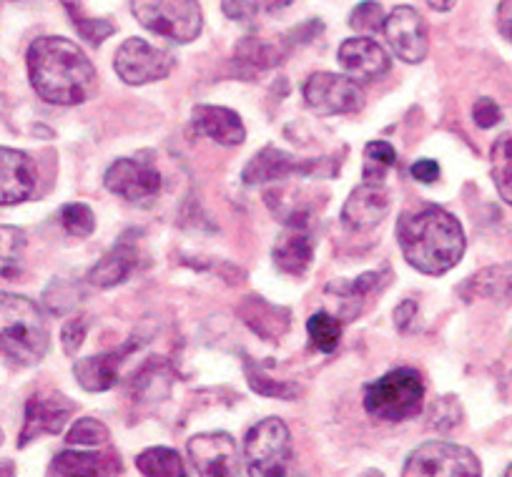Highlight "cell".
<instances>
[{"mask_svg": "<svg viewBox=\"0 0 512 477\" xmlns=\"http://www.w3.org/2000/svg\"><path fill=\"white\" fill-rule=\"evenodd\" d=\"M28 76L38 96L56 106H78L96 91V68L81 46L61 36L38 38L28 48Z\"/></svg>", "mask_w": 512, "mask_h": 477, "instance_id": "6da1fadb", "label": "cell"}, {"mask_svg": "<svg viewBox=\"0 0 512 477\" xmlns=\"http://www.w3.org/2000/svg\"><path fill=\"white\" fill-rule=\"evenodd\" d=\"M397 242L407 264L430 277L450 272L465 254L460 221L440 206L405 211L397 221Z\"/></svg>", "mask_w": 512, "mask_h": 477, "instance_id": "7a4b0ae2", "label": "cell"}, {"mask_svg": "<svg viewBox=\"0 0 512 477\" xmlns=\"http://www.w3.org/2000/svg\"><path fill=\"white\" fill-rule=\"evenodd\" d=\"M48 334L41 307L21 294L0 292V349L18 365H38L46 357Z\"/></svg>", "mask_w": 512, "mask_h": 477, "instance_id": "3957f363", "label": "cell"}, {"mask_svg": "<svg viewBox=\"0 0 512 477\" xmlns=\"http://www.w3.org/2000/svg\"><path fill=\"white\" fill-rule=\"evenodd\" d=\"M425 385L417 370L400 367L364 387V410L382 422H405L420 415Z\"/></svg>", "mask_w": 512, "mask_h": 477, "instance_id": "277c9868", "label": "cell"}, {"mask_svg": "<svg viewBox=\"0 0 512 477\" xmlns=\"http://www.w3.org/2000/svg\"><path fill=\"white\" fill-rule=\"evenodd\" d=\"M249 477H302L292 450V435L279 417H267L244 440Z\"/></svg>", "mask_w": 512, "mask_h": 477, "instance_id": "5b68a950", "label": "cell"}, {"mask_svg": "<svg viewBox=\"0 0 512 477\" xmlns=\"http://www.w3.org/2000/svg\"><path fill=\"white\" fill-rule=\"evenodd\" d=\"M136 21L151 33L174 43H191L204 28L196 0H131Z\"/></svg>", "mask_w": 512, "mask_h": 477, "instance_id": "8992f818", "label": "cell"}, {"mask_svg": "<svg viewBox=\"0 0 512 477\" xmlns=\"http://www.w3.org/2000/svg\"><path fill=\"white\" fill-rule=\"evenodd\" d=\"M402 477H482V465L467 447L435 440L410 452Z\"/></svg>", "mask_w": 512, "mask_h": 477, "instance_id": "52a82bcc", "label": "cell"}, {"mask_svg": "<svg viewBox=\"0 0 512 477\" xmlns=\"http://www.w3.org/2000/svg\"><path fill=\"white\" fill-rule=\"evenodd\" d=\"M174 56L164 48L146 43L144 38H128L113 58L118 78L128 86H144V83L161 81L174 71Z\"/></svg>", "mask_w": 512, "mask_h": 477, "instance_id": "ba28073f", "label": "cell"}, {"mask_svg": "<svg viewBox=\"0 0 512 477\" xmlns=\"http://www.w3.org/2000/svg\"><path fill=\"white\" fill-rule=\"evenodd\" d=\"M304 101L319 116H339V113L359 111L364 103V91L352 76L314 73L304 83Z\"/></svg>", "mask_w": 512, "mask_h": 477, "instance_id": "9c48e42d", "label": "cell"}, {"mask_svg": "<svg viewBox=\"0 0 512 477\" xmlns=\"http://www.w3.org/2000/svg\"><path fill=\"white\" fill-rule=\"evenodd\" d=\"M189 457L199 477H244L239 447L226 432H204L191 437Z\"/></svg>", "mask_w": 512, "mask_h": 477, "instance_id": "30bf717a", "label": "cell"}, {"mask_svg": "<svg viewBox=\"0 0 512 477\" xmlns=\"http://www.w3.org/2000/svg\"><path fill=\"white\" fill-rule=\"evenodd\" d=\"M106 189L131 204H151L161 191V174L156 166L144 164L139 159H118L108 166Z\"/></svg>", "mask_w": 512, "mask_h": 477, "instance_id": "8fae6325", "label": "cell"}, {"mask_svg": "<svg viewBox=\"0 0 512 477\" xmlns=\"http://www.w3.org/2000/svg\"><path fill=\"white\" fill-rule=\"evenodd\" d=\"M73 415V402L58 392H38L26 402V420H23L18 445L26 447L28 442L43 435H58Z\"/></svg>", "mask_w": 512, "mask_h": 477, "instance_id": "7c38bea8", "label": "cell"}, {"mask_svg": "<svg viewBox=\"0 0 512 477\" xmlns=\"http://www.w3.org/2000/svg\"><path fill=\"white\" fill-rule=\"evenodd\" d=\"M384 36L390 41L397 58H402L405 63L425 61L430 38H427L425 18H422L415 8H395V11L387 16V21H384Z\"/></svg>", "mask_w": 512, "mask_h": 477, "instance_id": "4fadbf2b", "label": "cell"}, {"mask_svg": "<svg viewBox=\"0 0 512 477\" xmlns=\"http://www.w3.org/2000/svg\"><path fill=\"white\" fill-rule=\"evenodd\" d=\"M36 184L38 174L31 156L0 146V206H13L31 199Z\"/></svg>", "mask_w": 512, "mask_h": 477, "instance_id": "5bb4252c", "label": "cell"}, {"mask_svg": "<svg viewBox=\"0 0 512 477\" xmlns=\"http://www.w3.org/2000/svg\"><path fill=\"white\" fill-rule=\"evenodd\" d=\"M121 457L111 450H66L53 457L48 477H118Z\"/></svg>", "mask_w": 512, "mask_h": 477, "instance_id": "9a60e30c", "label": "cell"}, {"mask_svg": "<svg viewBox=\"0 0 512 477\" xmlns=\"http://www.w3.org/2000/svg\"><path fill=\"white\" fill-rule=\"evenodd\" d=\"M339 63L354 81H374L390 71V56L372 38H347L339 46Z\"/></svg>", "mask_w": 512, "mask_h": 477, "instance_id": "2e32d148", "label": "cell"}, {"mask_svg": "<svg viewBox=\"0 0 512 477\" xmlns=\"http://www.w3.org/2000/svg\"><path fill=\"white\" fill-rule=\"evenodd\" d=\"M390 211V196L382 184H362L349 194L342 209V224L352 231L377 226Z\"/></svg>", "mask_w": 512, "mask_h": 477, "instance_id": "e0dca14e", "label": "cell"}, {"mask_svg": "<svg viewBox=\"0 0 512 477\" xmlns=\"http://www.w3.org/2000/svg\"><path fill=\"white\" fill-rule=\"evenodd\" d=\"M191 124H194L196 134L206 136V139L216 141L221 146H239L244 144L246 131L241 124L239 113L224 106H209V103H199L191 111Z\"/></svg>", "mask_w": 512, "mask_h": 477, "instance_id": "ac0fdd59", "label": "cell"}, {"mask_svg": "<svg viewBox=\"0 0 512 477\" xmlns=\"http://www.w3.org/2000/svg\"><path fill=\"white\" fill-rule=\"evenodd\" d=\"M134 349H136L134 342H126V347L121 349L96 354V357H86V360H81L76 367H73V377H76L78 385H81L86 392L111 390V387L116 385L118 370H121L123 360H126L128 354L134 352Z\"/></svg>", "mask_w": 512, "mask_h": 477, "instance_id": "d6986e66", "label": "cell"}, {"mask_svg": "<svg viewBox=\"0 0 512 477\" xmlns=\"http://www.w3.org/2000/svg\"><path fill=\"white\" fill-rule=\"evenodd\" d=\"M314 244L307 226H289L274 247V262L287 274H304L312 264Z\"/></svg>", "mask_w": 512, "mask_h": 477, "instance_id": "ffe728a7", "label": "cell"}, {"mask_svg": "<svg viewBox=\"0 0 512 477\" xmlns=\"http://www.w3.org/2000/svg\"><path fill=\"white\" fill-rule=\"evenodd\" d=\"M302 169H307V166L299 164V161L294 159V156H289L287 151H279L274 149V146H267V149L259 151V154L249 161V166L244 169V176H241V179H244V184L249 186L272 184V181L287 179L289 174Z\"/></svg>", "mask_w": 512, "mask_h": 477, "instance_id": "44dd1931", "label": "cell"}, {"mask_svg": "<svg viewBox=\"0 0 512 477\" xmlns=\"http://www.w3.org/2000/svg\"><path fill=\"white\" fill-rule=\"evenodd\" d=\"M136 259H139L136 247H131V244H118V247H113L111 252L98 259V264L88 274V282L98 289L116 287V284L126 282L134 274Z\"/></svg>", "mask_w": 512, "mask_h": 477, "instance_id": "7402d4cb", "label": "cell"}, {"mask_svg": "<svg viewBox=\"0 0 512 477\" xmlns=\"http://www.w3.org/2000/svg\"><path fill=\"white\" fill-rule=\"evenodd\" d=\"M462 297L470 302L477 297L507 299L512 297V264H497L477 272L475 277L462 284Z\"/></svg>", "mask_w": 512, "mask_h": 477, "instance_id": "603a6c76", "label": "cell"}, {"mask_svg": "<svg viewBox=\"0 0 512 477\" xmlns=\"http://www.w3.org/2000/svg\"><path fill=\"white\" fill-rule=\"evenodd\" d=\"M136 467L146 477H189L184 460L171 447H149L136 457Z\"/></svg>", "mask_w": 512, "mask_h": 477, "instance_id": "cb8c5ba5", "label": "cell"}, {"mask_svg": "<svg viewBox=\"0 0 512 477\" xmlns=\"http://www.w3.org/2000/svg\"><path fill=\"white\" fill-rule=\"evenodd\" d=\"M492 159V181L502 201L512 206V136H502L495 141L490 151Z\"/></svg>", "mask_w": 512, "mask_h": 477, "instance_id": "d4e9b609", "label": "cell"}, {"mask_svg": "<svg viewBox=\"0 0 512 477\" xmlns=\"http://www.w3.org/2000/svg\"><path fill=\"white\" fill-rule=\"evenodd\" d=\"M397 151L387 141H369L364 149V184H382L384 174L395 166Z\"/></svg>", "mask_w": 512, "mask_h": 477, "instance_id": "484cf974", "label": "cell"}, {"mask_svg": "<svg viewBox=\"0 0 512 477\" xmlns=\"http://www.w3.org/2000/svg\"><path fill=\"white\" fill-rule=\"evenodd\" d=\"M309 337H312L314 347L319 352H334L342 339V324L339 319H334L329 312H317L314 317H309Z\"/></svg>", "mask_w": 512, "mask_h": 477, "instance_id": "4316f807", "label": "cell"}, {"mask_svg": "<svg viewBox=\"0 0 512 477\" xmlns=\"http://www.w3.org/2000/svg\"><path fill=\"white\" fill-rule=\"evenodd\" d=\"M66 442L73 447H103L108 445V430L103 422L83 417V420H78L76 425L68 430Z\"/></svg>", "mask_w": 512, "mask_h": 477, "instance_id": "83f0119b", "label": "cell"}, {"mask_svg": "<svg viewBox=\"0 0 512 477\" xmlns=\"http://www.w3.org/2000/svg\"><path fill=\"white\" fill-rule=\"evenodd\" d=\"M58 219H61V226L71 236H88L96 229V216H93L91 206L86 204H66Z\"/></svg>", "mask_w": 512, "mask_h": 477, "instance_id": "f1b7e54d", "label": "cell"}, {"mask_svg": "<svg viewBox=\"0 0 512 477\" xmlns=\"http://www.w3.org/2000/svg\"><path fill=\"white\" fill-rule=\"evenodd\" d=\"M387 279H390V269H382V272H367L362 274V277L352 279V282L329 284L327 292L342 294V297H362V294H369L374 292V289L384 287L382 282H387Z\"/></svg>", "mask_w": 512, "mask_h": 477, "instance_id": "f546056e", "label": "cell"}, {"mask_svg": "<svg viewBox=\"0 0 512 477\" xmlns=\"http://www.w3.org/2000/svg\"><path fill=\"white\" fill-rule=\"evenodd\" d=\"M384 11L379 3L374 0H364L349 16V28H354L357 33H379L384 31Z\"/></svg>", "mask_w": 512, "mask_h": 477, "instance_id": "4dcf8cb0", "label": "cell"}, {"mask_svg": "<svg viewBox=\"0 0 512 477\" xmlns=\"http://www.w3.org/2000/svg\"><path fill=\"white\" fill-rule=\"evenodd\" d=\"M26 249V234L16 226H0V262H18Z\"/></svg>", "mask_w": 512, "mask_h": 477, "instance_id": "1f68e13d", "label": "cell"}, {"mask_svg": "<svg viewBox=\"0 0 512 477\" xmlns=\"http://www.w3.org/2000/svg\"><path fill=\"white\" fill-rule=\"evenodd\" d=\"M86 332H88V317H83V314H78V317L68 319V322L63 324L61 342H63V349H66V354H76L78 349H81L83 339H86Z\"/></svg>", "mask_w": 512, "mask_h": 477, "instance_id": "d6a6232c", "label": "cell"}, {"mask_svg": "<svg viewBox=\"0 0 512 477\" xmlns=\"http://www.w3.org/2000/svg\"><path fill=\"white\" fill-rule=\"evenodd\" d=\"M221 8L231 21L249 23L259 16V11H264V0H221Z\"/></svg>", "mask_w": 512, "mask_h": 477, "instance_id": "836d02e7", "label": "cell"}, {"mask_svg": "<svg viewBox=\"0 0 512 477\" xmlns=\"http://www.w3.org/2000/svg\"><path fill=\"white\" fill-rule=\"evenodd\" d=\"M239 56L244 58V61L262 68L274 66V63L279 61V53L274 51L272 46H267V43H254V41H244V46L239 48Z\"/></svg>", "mask_w": 512, "mask_h": 477, "instance_id": "e575fe53", "label": "cell"}, {"mask_svg": "<svg viewBox=\"0 0 512 477\" xmlns=\"http://www.w3.org/2000/svg\"><path fill=\"white\" fill-rule=\"evenodd\" d=\"M71 16L73 21H76L73 26L78 28V33H81L88 43H93V46H98L103 38H108L113 31H116L108 21H91V18H81L78 13H71Z\"/></svg>", "mask_w": 512, "mask_h": 477, "instance_id": "d590c367", "label": "cell"}, {"mask_svg": "<svg viewBox=\"0 0 512 477\" xmlns=\"http://www.w3.org/2000/svg\"><path fill=\"white\" fill-rule=\"evenodd\" d=\"M472 118H475V124L480 129H490V126H495L500 121L502 111L492 98H477L475 108H472Z\"/></svg>", "mask_w": 512, "mask_h": 477, "instance_id": "8d00e7d4", "label": "cell"}, {"mask_svg": "<svg viewBox=\"0 0 512 477\" xmlns=\"http://www.w3.org/2000/svg\"><path fill=\"white\" fill-rule=\"evenodd\" d=\"M412 176H415L417 181H422V184H435L437 179H440V164L432 159H420L412 164Z\"/></svg>", "mask_w": 512, "mask_h": 477, "instance_id": "74e56055", "label": "cell"}, {"mask_svg": "<svg viewBox=\"0 0 512 477\" xmlns=\"http://www.w3.org/2000/svg\"><path fill=\"white\" fill-rule=\"evenodd\" d=\"M395 322L402 332H410L412 324L417 322V304L412 302V299H407V302H402L400 307L395 309Z\"/></svg>", "mask_w": 512, "mask_h": 477, "instance_id": "f35d334b", "label": "cell"}, {"mask_svg": "<svg viewBox=\"0 0 512 477\" xmlns=\"http://www.w3.org/2000/svg\"><path fill=\"white\" fill-rule=\"evenodd\" d=\"M497 28H500L502 38L512 43V0H502L497 8Z\"/></svg>", "mask_w": 512, "mask_h": 477, "instance_id": "ab89813d", "label": "cell"}, {"mask_svg": "<svg viewBox=\"0 0 512 477\" xmlns=\"http://www.w3.org/2000/svg\"><path fill=\"white\" fill-rule=\"evenodd\" d=\"M292 0H264V11H282Z\"/></svg>", "mask_w": 512, "mask_h": 477, "instance_id": "60d3db41", "label": "cell"}, {"mask_svg": "<svg viewBox=\"0 0 512 477\" xmlns=\"http://www.w3.org/2000/svg\"><path fill=\"white\" fill-rule=\"evenodd\" d=\"M427 3H430V6L435 8V11H450V8L455 6L457 0H427Z\"/></svg>", "mask_w": 512, "mask_h": 477, "instance_id": "b9f144b4", "label": "cell"}, {"mask_svg": "<svg viewBox=\"0 0 512 477\" xmlns=\"http://www.w3.org/2000/svg\"><path fill=\"white\" fill-rule=\"evenodd\" d=\"M0 477H13L11 462H0Z\"/></svg>", "mask_w": 512, "mask_h": 477, "instance_id": "7bdbcfd3", "label": "cell"}, {"mask_svg": "<svg viewBox=\"0 0 512 477\" xmlns=\"http://www.w3.org/2000/svg\"><path fill=\"white\" fill-rule=\"evenodd\" d=\"M364 477H384V475H382V472H377V470H369Z\"/></svg>", "mask_w": 512, "mask_h": 477, "instance_id": "ee69618b", "label": "cell"}, {"mask_svg": "<svg viewBox=\"0 0 512 477\" xmlns=\"http://www.w3.org/2000/svg\"><path fill=\"white\" fill-rule=\"evenodd\" d=\"M502 477H512V465L507 467V470H505V475H502Z\"/></svg>", "mask_w": 512, "mask_h": 477, "instance_id": "f6af8a7d", "label": "cell"}]
</instances>
